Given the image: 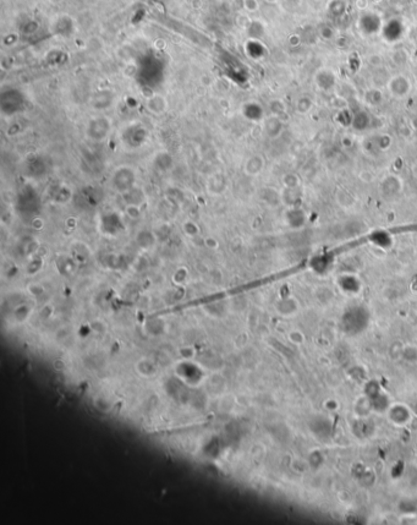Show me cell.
<instances>
[{
  "mask_svg": "<svg viewBox=\"0 0 417 525\" xmlns=\"http://www.w3.org/2000/svg\"><path fill=\"white\" fill-rule=\"evenodd\" d=\"M402 355L409 361H415V360H417V349L414 348V347H406L403 350Z\"/></svg>",
  "mask_w": 417,
  "mask_h": 525,
  "instance_id": "1",
  "label": "cell"
}]
</instances>
